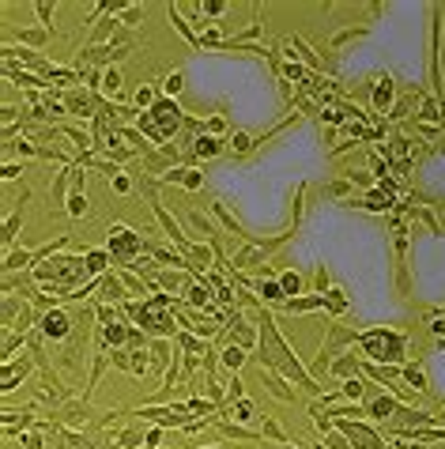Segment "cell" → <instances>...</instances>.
Returning <instances> with one entry per match:
<instances>
[{
    "label": "cell",
    "instance_id": "5b68a950",
    "mask_svg": "<svg viewBox=\"0 0 445 449\" xmlns=\"http://www.w3.org/2000/svg\"><path fill=\"white\" fill-rule=\"evenodd\" d=\"M366 412H370V415H377V419H389L392 412H397V400H392V396H377V400H370V404H366Z\"/></svg>",
    "mask_w": 445,
    "mask_h": 449
},
{
    "label": "cell",
    "instance_id": "7a4b0ae2",
    "mask_svg": "<svg viewBox=\"0 0 445 449\" xmlns=\"http://www.w3.org/2000/svg\"><path fill=\"white\" fill-rule=\"evenodd\" d=\"M362 348L374 355V359H397V355L404 351V336L400 333H389V328H370V333H362Z\"/></svg>",
    "mask_w": 445,
    "mask_h": 449
},
{
    "label": "cell",
    "instance_id": "30bf717a",
    "mask_svg": "<svg viewBox=\"0 0 445 449\" xmlns=\"http://www.w3.org/2000/svg\"><path fill=\"white\" fill-rule=\"evenodd\" d=\"M242 359H245V351H242V348H227V351H222V363H227L230 370H238Z\"/></svg>",
    "mask_w": 445,
    "mask_h": 449
},
{
    "label": "cell",
    "instance_id": "603a6c76",
    "mask_svg": "<svg viewBox=\"0 0 445 449\" xmlns=\"http://www.w3.org/2000/svg\"><path fill=\"white\" fill-rule=\"evenodd\" d=\"M208 132H215V136H219V132H227V121H222V117H212V121H208Z\"/></svg>",
    "mask_w": 445,
    "mask_h": 449
},
{
    "label": "cell",
    "instance_id": "d6986e66",
    "mask_svg": "<svg viewBox=\"0 0 445 449\" xmlns=\"http://www.w3.org/2000/svg\"><path fill=\"white\" fill-rule=\"evenodd\" d=\"M189 257H193V264H208V249H200V246H189Z\"/></svg>",
    "mask_w": 445,
    "mask_h": 449
},
{
    "label": "cell",
    "instance_id": "ffe728a7",
    "mask_svg": "<svg viewBox=\"0 0 445 449\" xmlns=\"http://www.w3.org/2000/svg\"><path fill=\"white\" fill-rule=\"evenodd\" d=\"M204 16H222V8H227V4H219V0H204Z\"/></svg>",
    "mask_w": 445,
    "mask_h": 449
},
{
    "label": "cell",
    "instance_id": "5bb4252c",
    "mask_svg": "<svg viewBox=\"0 0 445 449\" xmlns=\"http://www.w3.org/2000/svg\"><path fill=\"white\" fill-rule=\"evenodd\" d=\"M87 268L102 272V268H106V253H98V249H95V253H87Z\"/></svg>",
    "mask_w": 445,
    "mask_h": 449
},
{
    "label": "cell",
    "instance_id": "83f0119b",
    "mask_svg": "<svg viewBox=\"0 0 445 449\" xmlns=\"http://www.w3.org/2000/svg\"><path fill=\"white\" fill-rule=\"evenodd\" d=\"M113 189H117V193H128V178H125V174H117V181H113Z\"/></svg>",
    "mask_w": 445,
    "mask_h": 449
},
{
    "label": "cell",
    "instance_id": "7c38bea8",
    "mask_svg": "<svg viewBox=\"0 0 445 449\" xmlns=\"http://www.w3.org/2000/svg\"><path fill=\"white\" fill-rule=\"evenodd\" d=\"M87 99H95V95H68V110L87 113V110H91V102H87Z\"/></svg>",
    "mask_w": 445,
    "mask_h": 449
},
{
    "label": "cell",
    "instance_id": "2e32d148",
    "mask_svg": "<svg viewBox=\"0 0 445 449\" xmlns=\"http://www.w3.org/2000/svg\"><path fill=\"white\" fill-rule=\"evenodd\" d=\"M332 374H339V378L355 374V359H339V363H336V370H332Z\"/></svg>",
    "mask_w": 445,
    "mask_h": 449
},
{
    "label": "cell",
    "instance_id": "d4e9b609",
    "mask_svg": "<svg viewBox=\"0 0 445 449\" xmlns=\"http://www.w3.org/2000/svg\"><path fill=\"white\" fill-rule=\"evenodd\" d=\"M185 185H189V189H200L204 181H200V174H193V170H185Z\"/></svg>",
    "mask_w": 445,
    "mask_h": 449
},
{
    "label": "cell",
    "instance_id": "7402d4cb",
    "mask_svg": "<svg viewBox=\"0 0 445 449\" xmlns=\"http://www.w3.org/2000/svg\"><path fill=\"white\" fill-rule=\"evenodd\" d=\"M19 38H23V42H31V46H38V42H46V34H42V31H23Z\"/></svg>",
    "mask_w": 445,
    "mask_h": 449
},
{
    "label": "cell",
    "instance_id": "9c48e42d",
    "mask_svg": "<svg viewBox=\"0 0 445 449\" xmlns=\"http://www.w3.org/2000/svg\"><path fill=\"white\" fill-rule=\"evenodd\" d=\"M117 87H121V72H117V69H110L106 76H102V91H106V95H113Z\"/></svg>",
    "mask_w": 445,
    "mask_h": 449
},
{
    "label": "cell",
    "instance_id": "6da1fadb",
    "mask_svg": "<svg viewBox=\"0 0 445 449\" xmlns=\"http://www.w3.org/2000/svg\"><path fill=\"white\" fill-rule=\"evenodd\" d=\"M91 268L80 261V257H53L49 264H38L34 280L42 287H72L76 280H83Z\"/></svg>",
    "mask_w": 445,
    "mask_h": 449
},
{
    "label": "cell",
    "instance_id": "277c9868",
    "mask_svg": "<svg viewBox=\"0 0 445 449\" xmlns=\"http://www.w3.org/2000/svg\"><path fill=\"white\" fill-rule=\"evenodd\" d=\"M68 317H64L61 310H49V317H46V336L49 340H64V336H68Z\"/></svg>",
    "mask_w": 445,
    "mask_h": 449
},
{
    "label": "cell",
    "instance_id": "8992f818",
    "mask_svg": "<svg viewBox=\"0 0 445 449\" xmlns=\"http://www.w3.org/2000/svg\"><path fill=\"white\" fill-rule=\"evenodd\" d=\"M208 283H212V280H208ZM208 283H193V287H189V302H193V306L219 310V306H212V295H208Z\"/></svg>",
    "mask_w": 445,
    "mask_h": 449
},
{
    "label": "cell",
    "instance_id": "e0dca14e",
    "mask_svg": "<svg viewBox=\"0 0 445 449\" xmlns=\"http://www.w3.org/2000/svg\"><path fill=\"white\" fill-rule=\"evenodd\" d=\"M219 143L215 140H196V155H215Z\"/></svg>",
    "mask_w": 445,
    "mask_h": 449
},
{
    "label": "cell",
    "instance_id": "484cf974",
    "mask_svg": "<svg viewBox=\"0 0 445 449\" xmlns=\"http://www.w3.org/2000/svg\"><path fill=\"white\" fill-rule=\"evenodd\" d=\"M23 449H42V438H38V434H27V438H23Z\"/></svg>",
    "mask_w": 445,
    "mask_h": 449
},
{
    "label": "cell",
    "instance_id": "52a82bcc",
    "mask_svg": "<svg viewBox=\"0 0 445 449\" xmlns=\"http://www.w3.org/2000/svg\"><path fill=\"white\" fill-rule=\"evenodd\" d=\"M389 102H392V79L385 76V79H382V84H377V87H374V106H377V110H385V106H389Z\"/></svg>",
    "mask_w": 445,
    "mask_h": 449
},
{
    "label": "cell",
    "instance_id": "3957f363",
    "mask_svg": "<svg viewBox=\"0 0 445 449\" xmlns=\"http://www.w3.org/2000/svg\"><path fill=\"white\" fill-rule=\"evenodd\" d=\"M110 249H113L117 257H128L133 249H148V246H143L140 234H133L125 223H113V227H110Z\"/></svg>",
    "mask_w": 445,
    "mask_h": 449
},
{
    "label": "cell",
    "instance_id": "f1b7e54d",
    "mask_svg": "<svg viewBox=\"0 0 445 449\" xmlns=\"http://www.w3.org/2000/svg\"><path fill=\"white\" fill-rule=\"evenodd\" d=\"M280 449H295V445H291V442H287V445H280Z\"/></svg>",
    "mask_w": 445,
    "mask_h": 449
},
{
    "label": "cell",
    "instance_id": "ba28073f",
    "mask_svg": "<svg viewBox=\"0 0 445 449\" xmlns=\"http://www.w3.org/2000/svg\"><path fill=\"white\" fill-rule=\"evenodd\" d=\"M280 287H283V295H298V291H302V280H298L295 272H283L280 276Z\"/></svg>",
    "mask_w": 445,
    "mask_h": 449
},
{
    "label": "cell",
    "instance_id": "4fadbf2b",
    "mask_svg": "<svg viewBox=\"0 0 445 449\" xmlns=\"http://www.w3.org/2000/svg\"><path fill=\"white\" fill-rule=\"evenodd\" d=\"M68 211H72V216H83V211H87V196H83V193L68 196Z\"/></svg>",
    "mask_w": 445,
    "mask_h": 449
},
{
    "label": "cell",
    "instance_id": "cb8c5ba5",
    "mask_svg": "<svg viewBox=\"0 0 445 449\" xmlns=\"http://www.w3.org/2000/svg\"><path fill=\"white\" fill-rule=\"evenodd\" d=\"M178 91H181V76H170L166 79V95H178Z\"/></svg>",
    "mask_w": 445,
    "mask_h": 449
},
{
    "label": "cell",
    "instance_id": "9a60e30c",
    "mask_svg": "<svg viewBox=\"0 0 445 449\" xmlns=\"http://www.w3.org/2000/svg\"><path fill=\"white\" fill-rule=\"evenodd\" d=\"M133 102H136V106H151V102H155V91H151V87H140L136 95H133Z\"/></svg>",
    "mask_w": 445,
    "mask_h": 449
},
{
    "label": "cell",
    "instance_id": "4316f807",
    "mask_svg": "<svg viewBox=\"0 0 445 449\" xmlns=\"http://www.w3.org/2000/svg\"><path fill=\"white\" fill-rule=\"evenodd\" d=\"M344 393H347V396H362V385H359V381H355V378H351V381H347V385H344Z\"/></svg>",
    "mask_w": 445,
    "mask_h": 449
},
{
    "label": "cell",
    "instance_id": "8fae6325",
    "mask_svg": "<svg viewBox=\"0 0 445 449\" xmlns=\"http://www.w3.org/2000/svg\"><path fill=\"white\" fill-rule=\"evenodd\" d=\"M400 374H404V381H408V385H415V389H426V381H423V374H419L415 366H404Z\"/></svg>",
    "mask_w": 445,
    "mask_h": 449
},
{
    "label": "cell",
    "instance_id": "ac0fdd59",
    "mask_svg": "<svg viewBox=\"0 0 445 449\" xmlns=\"http://www.w3.org/2000/svg\"><path fill=\"white\" fill-rule=\"evenodd\" d=\"M268 385H272V389H276V393L283 396V400H291V389H287V385H283V381H280L276 374H268Z\"/></svg>",
    "mask_w": 445,
    "mask_h": 449
},
{
    "label": "cell",
    "instance_id": "44dd1931",
    "mask_svg": "<svg viewBox=\"0 0 445 449\" xmlns=\"http://www.w3.org/2000/svg\"><path fill=\"white\" fill-rule=\"evenodd\" d=\"M106 340H110V343H125V328H121V325L106 328Z\"/></svg>",
    "mask_w": 445,
    "mask_h": 449
}]
</instances>
